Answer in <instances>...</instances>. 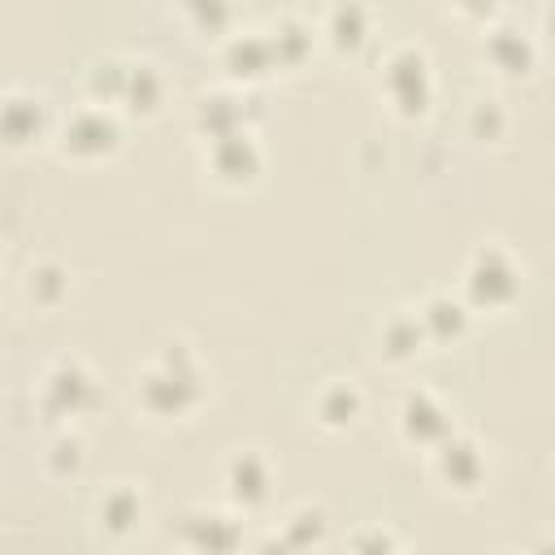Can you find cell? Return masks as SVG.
Masks as SVG:
<instances>
[{
    "mask_svg": "<svg viewBox=\"0 0 555 555\" xmlns=\"http://www.w3.org/2000/svg\"><path fill=\"white\" fill-rule=\"evenodd\" d=\"M147 516L143 490L134 481H108L95 499H91V520L108 542H126Z\"/></svg>",
    "mask_w": 555,
    "mask_h": 555,
    "instance_id": "obj_14",
    "label": "cell"
},
{
    "mask_svg": "<svg viewBox=\"0 0 555 555\" xmlns=\"http://www.w3.org/2000/svg\"><path fill=\"white\" fill-rule=\"evenodd\" d=\"M282 546H321L325 542V512L317 503H299L282 516L278 533H273Z\"/></svg>",
    "mask_w": 555,
    "mask_h": 555,
    "instance_id": "obj_27",
    "label": "cell"
},
{
    "mask_svg": "<svg viewBox=\"0 0 555 555\" xmlns=\"http://www.w3.org/2000/svg\"><path fill=\"white\" fill-rule=\"evenodd\" d=\"M481 61H486L499 78L520 82V78H529V74L538 69V43H533V35H529L525 26L494 17V22H486V30H481Z\"/></svg>",
    "mask_w": 555,
    "mask_h": 555,
    "instance_id": "obj_11",
    "label": "cell"
},
{
    "mask_svg": "<svg viewBox=\"0 0 555 555\" xmlns=\"http://www.w3.org/2000/svg\"><path fill=\"white\" fill-rule=\"evenodd\" d=\"M56 108L43 91L35 87H22L13 82L0 100V134H4V147L13 152H26V147H39V143H52V130H56Z\"/></svg>",
    "mask_w": 555,
    "mask_h": 555,
    "instance_id": "obj_8",
    "label": "cell"
},
{
    "mask_svg": "<svg viewBox=\"0 0 555 555\" xmlns=\"http://www.w3.org/2000/svg\"><path fill=\"white\" fill-rule=\"evenodd\" d=\"M243 542V516L234 507H191L182 516V546L191 551H234Z\"/></svg>",
    "mask_w": 555,
    "mask_h": 555,
    "instance_id": "obj_19",
    "label": "cell"
},
{
    "mask_svg": "<svg viewBox=\"0 0 555 555\" xmlns=\"http://www.w3.org/2000/svg\"><path fill=\"white\" fill-rule=\"evenodd\" d=\"M425 464H429V477L455 499H477L490 481L486 447L473 434H460V429L451 438H442L434 451H425Z\"/></svg>",
    "mask_w": 555,
    "mask_h": 555,
    "instance_id": "obj_6",
    "label": "cell"
},
{
    "mask_svg": "<svg viewBox=\"0 0 555 555\" xmlns=\"http://www.w3.org/2000/svg\"><path fill=\"white\" fill-rule=\"evenodd\" d=\"M247 87H230V91H204L191 108V130L199 134V143L217 139V134H230V130H243L251 126V108H247Z\"/></svg>",
    "mask_w": 555,
    "mask_h": 555,
    "instance_id": "obj_16",
    "label": "cell"
},
{
    "mask_svg": "<svg viewBox=\"0 0 555 555\" xmlns=\"http://www.w3.org/2000/svg\"><path fill=\"white\" fill-rule=\"evenodd\" d=\"M126 74H130V56H117V52L95 56V61L82 69V95H87V100H100V104L121 108Z\"/></svg>",
    "mask_w": 555,
    "mask_h": 555,
    "instance_id": "obj_24",
    "label": "cell"
},
{
    "mask_svg": "<svg viewBox=\"0 0 555 555\" xmlns=\"http://www.w3.org/2000/svg\"><path fill=\"white\" fill-rule=\"evenodd\" d=\"M429 334H425V321L416 308H390L382 321H377V356L386 364H412L421 351H429Z\"/></svg>",
    "mask_w": 555,
    "mask_h": 555,
    "instance_id": "obj_18",
    "label": "cell"
},
{
    "mask_svg": "<svg viewBox=\"0 0 555 555\" xmlns=\"http://www.w3.org/2000/svg\"><path fill=\"white\" fill-rule=\"evenodd\" d=\"M100 403H104L100 373L78 351H61L43 364V373L35 382V408H39L43 421H52L61 429V425H74V421L91 416Z\"/></svg>",
    "mask_w": 555,
    "mask_h": 555,
    "instance_id": "obj_2",
    "label": "cell"
},
{
    "mask_svg": "<svg viewBox=\"0 0 555 555\" xmlns=\"http://www.w3.org/2000/svg\"><path fill=\"white\" fill-rule=\"evenodd\" d=\"M208 399V369L186 338L160 343L130 377V403L152 425L191 421Z\"/></svg>",
    "mask_w": 555,
    "mask_h": 555,
    "instance_id": "obj_1",
    "label": "cell"
},
{
    "mask_svg": "<svg viewBox=\"0 0 555 555\" xmlns=\"http://www.w3.org/2000/svg\"><path fill=\"white\" fill-rule=\"evenodd\" d=\"M416 312H421L425 334H429L434 347L460 343V338L468 334V325H473V308L464 304L460 291H455V295H451V291H434V295H425V299L416 304Z\"/></svg>",
    "mask_w": 555,
    "mask_h": 555,
    "instance_id": "obj_21",
    "label": "cell"
},
{
    "mask_svg": "<svg viewBox=\"0 0 555 555\" xmlns=\"http://www.w3.org/2000/svg\"><path fill=\"white\" fill-rule=\"evenodd\" d=\"M278 486V468L260 447H234L221 464V494L225 507H234L238 516H256L269 507Z\"/></svg>",
    "mask_w": 555,
    "mask_h": 555,
    "instance_id": "obj_7",
    "label": "cell"
},
{
    "mask_svg": "<svg viewBox=\"0 0 555 555\" xmlns=\"http://www.w3.org/2000/svg\"><path fill=\"white\" fill-rule=\"evenodd\" d=\"M525 291V264L499 238L477 243L460 269V295L473 312H507Z\"/></svg>",
    "mask_w": 555,
    "mask_h": 555,
    "instance_id": "obj_4",
    "label": "cell"
},
{
    "mask_svg": "<svg viewBox=\"0 0 555 555\" xmlns=\"http://www.w3.org/2000/svg\"><path fill=\"white\" fill-rule=\"evenodd\" d=\"M377 95L390 117L416 121L434 104V65L421 43H390L377 56Z\"/></svg>",
    "mask_w": 555,
    "mask_h": 555,
    "instance_id": "obj_3",
    "label": "cell"
},
{
    "mask_svg": "<svg viewBox=\"0 0 555 555\" xmlns=\"http://www.w3.org/2000/svg\"><path fill=\"white\" fill-rule=\"evenodd\" d=\"M39 464H43V477H52V481H74V477H82V468H87V442H82V434H78L74 425H61V429L48 438Z\"/></svg>",
    "mask_w": 555,
    "mask_h": 555,
    "instance_id": "obj_23",
    "label": "cell"
},
{
    "mask_svg": "<svg viewBox=\"0 0 555 555\" xmlns=\"http://www.w3.org/2000/svg\"><path fill=\"white\" fill-rule=\"evenodd\" d=\"M121 134H126V113L113 108V104H100V100H78L69 104L61 117H56V130H52V147L61 160H74V165H91V160H104L121 147Z\"/></svg>",
    "mask_w": 555,
    "mask_h": 555,
    "instance_id": "obj_5",
    "label": "cell"
},
{
    "mask_svg": "<svg viewBox=\"0 0 555 555\" xmlns=\"http://www.w3.org/2000/svg\"><path fill=\"white\" fill-rule=\"evenodd\" d=\"M169 82L160 74L156 61L147 56H130V74H126V91H121V113L126 117H156L165 108Z\"/></svg>",
    "mask_w": 555,
    "mask_h": 555,
    "instance_id": "obj_22",
    "label": "cell"
},
{
    "mask_svg": "<svg viewBox=\"0 0 555 555\" xmlns=\"http://www.w3.org/2000/svg\"><path fill=\"white\" fill-rule=\"evenodd\" d=\"M264 35H269V48H273L278 69H286V74L304 69V65L312 61L317 43H321V26L304 22L299 13H282V17H273V22L264 26Z\"/></svg>",
    "mask_w": 555,
    "mask_h": 555,
    "instance_id": "obj_20",
    "label": "cell"
},
{
    "mask_svg": "<svg viewBox=\"0 0 555 555\" xmlns=\"http://www.w3.org/2000/svg\"><path fill=\"white\" fill-rule=\"evenodd\" d=\"M464 130H468V139L494 147V143H503L512 134V108L499 95H486L481 91V95H473V104L464 113Z\"/></svg>",
    "mask_w": 555,
    "mask_h": 555,
    "instance_id": "obj_25",
    "label": "cell"
},
{
    "mask_svg": "<svg viewBox=\"0 0 555 555\" xmlns=\"http://www.w3.org/2000/svg\"><path fill=\"white\" fill-rule=\"evenodd\" d=\"M17 291H22V299H26L30 312H43V317H48V312H56V308L69 299V291H74V273H69L65 260H56V256H39V260H30V264L22 269Z\"/></svg>",
    "mask_w": 555,
    "mask_h": 555,
    "instance_id": "obj_17",
    "label": "cell"
},
{
    "mask_svg": "<svg viewBox=\"0 0 555 555\" xmlns=\"http://www.w3.org/2000/svg\"><path fill=\"white\" fill-rule=\"evenodd\" d=\"M317 26H321V43H330L343 56H356L373 39V9L369 0H330Z\"/></svg>",
    "mask_w": 555,
    "mask_h": 555,
    "instance_id": "obj_15",
    "label": "cell"
},
{
    "mask_svg": "<svg viewBox=\"0 0 555 555\" xmlns=\"http://www.w3.org/2000/svg\"><path fill=\"white\" fill-rule=\"evenodd\" d=\"M542 26H546V35L555 39V0H546V9H542Z\"/></svg>",
    "mask_w": 555,
    "mask_h": 555,
    "instance_id": "obj_29",
    "label": "cell"
},
{
    "mask_svg": "<svg viewBox=\"0 0 555 555\" xmlns=\"http://www.w3.org/2000/svg\"><path fill=\"white\" fill-rule=\"evenodd\" d=\"M447 4L468 22H494V9H499V0H447Z\"/></svg>",
    "mask_w": 555,
    "mask_h": 555,
    "instance_id": "obj_28",
    "label": "cell"
},
{
    "mask_svg": "<svg viewBox=\"0 0 555 555\" xmlns=\"http://www.w3.org/2000/svg\"><path fill=\"white\" fill-rule=\"evenodd\" d=\"M182 22L199 35V39H212L221 43L230 30H234V0H173Z\"/></svg>",
    "mask_w": 555,
    "mask_h": 555,
    "instance_id": "obj_26",
    "label": "cell"
},
{
    "mask_svg": "<svg viewBox=\"0 0 555 555\" xmlns=\"http://www.w3.org/2000/svg\"><path fill=\"white\" fill-rule=\"evenodd\" d=\"M308 412H312V425H317V429H325V434H347V429H356L360 416H364V390H360L356 377L334 373V377L317 382V390H312V399H308Z\"/></svg>",
    "mask_w": 555,
    "mask_h": 555,
    "instance_id": "obj_13",
    "label": "cell"
},
{
    "mask_svg": "<svg viewBox=\"0 0 555 555\" xmlns=\"http://www.w3.org/2000/svg\"><path fill=\"white\" fill-rule=\"evenodd\" d=\"M217 56H221V69H225V78L234 87H256L269 74H278V61H273V48H269L264 30H238L234 26L217 43Z\"/></svg>",
    "mask_w": 555,
    "mask_h": 555,
    "instance_id": "obj_12",
    "label": "cell"
},
{
    "mask_svg": "<svg viewBox=\"0 0 555 555\" xmlns=\"http://www.w3.org/2000/svg\"><path fill=\"white\" fill-rule=\"evenodd\" d=\"M395 434L412 447V451H434L442 438L455 434V421H451V408L442 403L438 390L429 386H408L395 403Z\"/></svg>",
    "mask_w": 555,
    "mask_h": 555,
    "instance_id": "obj_10",
    "label": "cell"
},
{
    "mask_svg": "<svg viewBox=\"0 0 555 555\" xmlns=\"http://www.w3.org/2000/svg\"><path fill=\"white\" fill-rule=\"evenodd\" d=\"M204 173H208V182H217L225 191L251 186L264 173V147H260L256 130L243 126V130H230V134L208 139L204 143Z\"/></svg>",
    "mask_w": 555,
    "mask_h": 555,
    "instance_id": "obj_9",
    "label": "cell"
}]
</instances>
